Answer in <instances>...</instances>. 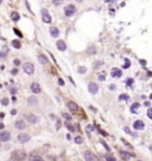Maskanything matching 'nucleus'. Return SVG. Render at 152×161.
Returning <instances> with one entry per match:
<instances>
[{
	"label": "nucleus",
	"mask_w": 152,
	"mask_h": 161,
	"mask_svg": "<svg viewBox=\"0 0 152 161\" xmlns=\"http://www.w3.org/2000/svg\"><path fill=\"white\" fill-rule=\"evenodd\" d=\"M26 153L24 150H14L11 155V159L13 161H24L26 159Z\"/></svg>",
	"instance_id": "f257e3e1"
},
{
	"label": "nucleus",
	"mask_w": 152,
	"mask_h": 161,
	"mask_svg": "<svg viewBox=\"0 0 152 161\" xmlns=\"http://www.w3.org/2000/svg\"><path fill=\"white\" fill-rule=\"evenodd\" d=\"M23 69H24V72H25L26 74L31 75V74H33V72H35V66H33L32 63H30V62H26V63L23 64Z\"/></svg>",
	"instance_id": "f03ea898"
},
{
	"label": "nucleus",
	"mask_w": 152,
	"mask_h": 161,
	"mask_svg": "<svg viewBox=\"0 0 152 161\" xmlns=\"http://www.w3.org/2000/svg\"><path fill=\"white\" fill-rule=\"evenodd\" d=\"M64 13H65L67 17H71V16H74V15L76 13V7H75L74 5H68V6L65 7Z\"/></svg>",
	"instance_id": "7ed1b4c3"
},
{
	"label": "nucleus",
	"mask_w": 152,
	"mask_h": 161,
	"mask_svg": "<svg viewBox=\"0 0 152 161\" xmlns=\"http://www.w3.org/2000/svg\"><path fill=\"white\" fill-rule=\"evenodd\" d=\"M17 138H18L19 143H26L27 141H30V135L26 132H23V134H19Z\"/></svg>",
	"instance_id": "20e7f679"
},
{
	"label": "nucleus",
	"mask_w": 152,
	"mask_h": 161,
	"mask_svg": "<svg viewBox=\"0 0 152 161\" xmlns=\"http://www.w3.org/2000/svg\"><path fill=\"white\" fill-rule=\"evenodd\" d=\"M11 140V134L9 131H1L0 132V141L1 142H7Z\"/></svg>",
	"instance_id": "39448f33"
},
{
	"label": "nucleus",
	"mask_w": 152,
	"mask_h": 161,
	"mask_svg": "<svg viewBox=\"0 0 152 161\" xmlns=\"http://www.w3.org/2000/svg\"><path fill=\"white\" fill-rule=\"evenodd\" d=\"M85 159H86V161H98L96 156L92 151H89V150H86L85 151Z\"/></svg>",
	"instance_id": "423d86ee"
},
{
	"label": "nucleus",
	"mask_w": 152,
	"mask_h": 161,
	"mask_svg": "<svg viewBox=\"0 0 152 161\" xmlns=\"http://www.w3.org/2000/svg\"><path fill=\"white\" fill-rule=\"evenodd\" d=\"M88 91L92 93V94H96L99 92V86L95 84V83H90L88 85Z\"/></svg>",
	"instance_id": "0eeeda50"
},
{
	"label": "nucleus",
	"mask_w": 152,
	"mask_h": 161,
	"mask_svg": "<svg viewBox=\"0 0 152 161\" xmlns=\"http://www.w3.org/2000/svg\"><path fill=\"white\" fill-rule=\"evenodd\" d=\"M42 15H43V16H42V19H43L44 23H51V16L48 13L46 10L43 9V10H42Z\"/></svg>",
	"instance_id": "6e6552de"
},
{
	"label": "nucleus",
	"mask_w": 152,
	"mask_h": 161,
	"mask_svg": "<svg viewBox=\"0 0 152 161\" xmlns=\"http://www.w3.org/2000/svg\"><path fill=\"white\" fill-rule=\"evenodd\" d=\"M26 121L30 123V124H36L38 122V117L36 115H32V113H29L26 115Z\"/></svg>",
	"instance_id": "1a4fd4ad"
},
{
	"label": "nucleus",
	"mask_w": 152,
	"mask_h": 161,
	"mask_svg": "<svg viewBox=\"0 0 152 161\" xmlns=\"http://www.w3.org/2000/svg\"><path fill=\"white\" fill-rule=\"evenodd\" d=\"M133 128H134L135 130H144L145 124H144V122H143V121L138 119V121H135V122L133 123Z\"/></svg>",
	"instance_id": "9d476101"
},
{
	"label": "nucleus",
	"mask_w": 152,
	"mask_h": 161,
	"mask_svg": "<svg viewBox=\"0 0 152 161\" xmlns=\"http://www.w3.org/2000/svg\"><path fill=\"white\" fill-rule=\"evenodd\" d=\"M67 106H68V109L70 110V111H72V112H76L79 110V105L76 104L75 102H68L67 103Z\"/></svg>",
	"instance_id": "9b49d317"
},
{
	"label": "nucleus",
	"mask_w": 152,
	"mask_h": 161,
	"mask_svg": "<svg viewBox=\"0 0 152 161\" xmlns=\"http://www.w3.org/2000/svg\"><path fill=\"white\" fill-rule=\"evenodd\" d=\"M30 88H31V91H32L35 94L40 93V86H39L37 83H32V84H31V86H30Z\"/></svg>",
	"instance_id": "f8f14e48"
},
{
	"label": "nucleus",
	"mask_w": 152,
	"mask_h": 161,
	"mask_svg": "<svg viewBox=\"0 0 152 161\" xmlns=\"http://www.w3.org/2000/svg\"><path fill=\"white\" fill-rule=\"evenodd\" d=\"M14 127H16V129L23 130V129L26 128V124H25V122H24L23 119H19V121H17V122L14 123Z\"/></svg>",
	"instance_id": "ddd939ff"
},
{
	"label": "nucleus",
	"mask_w": 152,
	"mask_h": 161,
	"mask_svg": "<svg viewBox=\"0 0 152 161\" xmlns=\"http://www.w3.org/2000/svg\"><path fill=\"white\" fill-rule=\"evenodd\" d=\"M111 75H112L113 78H120V76L122 75V72H121L119 68H113V69L111 70Z\"/></svg>",
	"instance_id": "4468645a"
},
{
	"label": "nucleus",
	"mask_w": 152,
	"mask_h": 161,
	"mask_svg": "<svg viewBox=\"0 0 152 161\" xmlns=\"http://www.w3.org/2000/svg\"><path fill=\"white\" fill-rule=\"evenodd\" d=\"M56 45H57V49L58 50H61V51H64L65 49H67V44H65V42L64 41H57V43H56Z\"/></svg>",
	"instance_id": "2eb2a0df"
},
{
	"label": "nucleus",
	"mask_w": 152,
	"mask_h": 161,
	"mask_svg": "<svg viewBox=\"0 0 152 161\" xmlns=\"http://www.w3.org/2000/svg\"><path fill=\"white\" fill-rule=\"evenodd\" d=\"M139 107H140V104H139V103H133V104L131 105V107H130V111H131L132 113H137V112L139 111Z\"/></svg>",
	"instance_id": "dca6fc26"
},
{
	"label": "nucleus",
	"mask_w": 152,
	"mask_h": 161,
	"mask_svg": "<svg viewBox=\"0 0 152 161\" xmlns=\"http://www.w3.org/2000/svg\"><path fill=\"white\" fill-rule=\"evenodd\" d=\"M50 35H51L52 37H55V38H57V37L59 36V30H58L57 28H55V26H52V28H50Z\"/></svg>",
	"instance_id": "f3484780"
},
{
	"label": "nucleus",
	"mask_w": 152,
	"mask_h": 161,
	"mask_svg": "<svg viewBox=\"0 0 152 161\" xmlns=\"http://www.w3.org/2000/svg\"><path fill=\"white\" fill-rule=\"evenodd\" d=\"M120 156H121V159L125 160V161H127V160L131 159V154H130L128 151H125V150H120Z\"/></svg>",
	"instance_id": "a211bd4d"
},
{
	"label": "nucleus",
	"mask_w": 152,
	"mask_h": 161,
	"mask_svg": "<svg viewBox=\"0 0 152 161\" xmlns=\"http://www.w3.org/2000/svg\"><path fill=\"white\" fill-rule=\"evenodd\" d=\"M37 103H38V100H37V98H36L35 96H31V97L27 99V104H29L30 106H35V105H37Z\"/></svg>",
	"instance_id": "6ab92c4d"
},
{
	"label": "nucleus",
	"mask_w": 152,
	"mask_h": 161,
	"mask_svg": "<svg viewBox=\"0 0 152 161\" xmlns=\"http://www.w3.org/2000/svg\"><path fill=\"white\" fill-rule=\"evenodd\" d=\"M11 19H12L13 22H18V20L20 19L19 13H18V12H12V13H11Z\"/></svg>",
	"instance_id": "aec40b11"
},
{
	"label": "nucleus",
	"mask_w": 152,
	"mask_h": 161,
	"mask_svg": "<svg viewBox=\"0 0 152 161\" xmlns=\"http://www.w3.org/2000/svg\"><path fill=\"white\" fill-rule=\"evenodd\" d=\"M38 61H39L42 64H46V63H48V57L44 56V55H39V56H38Z\"/></svg>",
	"instance_id": "412c9836"
},
{
	"label": "nucleus",
	"mask_w": 152,
	"mask_h": 161,
	"mask_svg": "<svg viewBox=\"0 0 152 161\" xmlns=\"http://www.w3.org/2000/svg\"><path fill=\"white\" fill-rule=\"evenodd\" d=\"M12 45H13V48H16V49H20V48H22V43H20L18 39H13V41H12Z\"/></svg>",
	"instance_id": "4be33fe9"
},
{
	"label": "nucleus",
	"mask_w": 152,
	"mask_h": 161,
	"mask_svg": "<svg viewBox=\"0 0 152 161\" xmlns=\"http://www.w3.org/2000/svg\"><path fill=\"white\" fill-rule=\"evenodd\" d=\"M74 141H75L76 144H82V143H83V138H82L81 136H75Z\"/></svg>",
	"instance_id": "5701e85b"
},
{
	"label": "nucleus",
	"mask_w": 152,
	"mask_h": 161,
	"mask_svg": "<svg viewBox=\"0 0 152 161\" xmlns=\"http://www.w3.org/2000/svg\"><path fill=\"white\" fill-rule=\"evenodd\" d=\"M64 125H65V128H68V129H69V130H70L71 132H74V131H75V128H74V127H72V125H71V124L69 123V121H65Z\"/></svg>",
	"instance_id": "b1692460"
},
{
	"label": "nucleus",
	"mask_w": 152,
	"mask_h": 161,
	"mask_svg": "<svg viewBox=\"0 0 152 161\" xmlns=\"http://www.w3.org/2000/svg\"><path fill=\"white\" fill-rule=\"evenodd\" d=\"M105 159H106V161H116V160H115V157H114L112 154H109V153L105 155Z\"/></svg>",
	"instance_id": "393cba45"
},
{
	"label": "nucleus",
	"mask_w": 152,
	"mask_h": 161,
	"mask_svg": "<svg viewBox=\"0 0 152 161\" xmlns=\"http://www.w3.org/2000/svg\"><path fill=\"white\" fill-rule=\"evenodd\" d=\"M6 56H7V48L4 47V50L0 51V57H1V59H5Z\"/></svg>",
	"instance_id": "a878e982"
},
{
	"label": "nucleus",
	"mask_w": 152,
	"mask_h": 161,
	"mask_svg": "<svg viewBox=\"0 0 152 161\" xmlns=\"http://www.w3.org/2000/svg\"><path fill=\"white\" fill-rule=\"evenodd\" d=\"M98 79L100 80V81H105V79H106V73H105V72L100 73V74L98 75Z\"/></svg>",
	"instance_id": "bb28decb"
},
{
	"label": "nucleus",
	"mask_w": 152,
	"mask_h": 161,
	"mask_svg": "<svg viewBox=\"0 0 152 161\" xmlns=\"http://www.w3.org/2000/svg\"><path fill=\"white\" fill-rule=\"evenodd\" d=\"M100 143H101V144H102V146L106 148V150H107V151H111V148H109V146H108V144H107V143H106L103 140H100Z\"/></svg>",
	"instance_id": "cd10ccee"
},
{
	"label": "nucleus",
	"mask_w": 152,
	"mask_h": 161,
	"mask_svg": "<svg viewBox=\"0 0 152 161\" xmlns=\"http://www.w3.org/2000/svg\"><path fill=\"white\" fill-rule=\"evenodd\" d=\"M77 70H79V73H80V74H85V73L87 72V68H86V67H83V66H80Z\"/></svg>",
	"instance_id": "c85d7f7f"
},
{
	"label": "nucleus",
	"mask_w": 152,
	"mask_h": 161,
	"mask_svg": "<svg viewBox=\"0 0 152 161\" xmlns=\"http://www.w3.org/2000/svg\"><path fill=\"white\" fill-rule=\"evenodd\" d=\"M130 99V97L127 96V94H121V96H119V100L121 102V100H128Z\"/></svg>",
	"instance_id": "c756f323"
},
{
	"label": "nucleus",
	"mask_w": 152,
	"mask_h": 161,
	"mask_svg": "<svg viewBox=\"0 0 152 161\" xmlns=\"http://www.w3.org/2000/svg\"><path fill=\"white\" fill-rule=\"evenodd\" d=\"M130 66H131V62L126 59V60H125V64L122 66V68H124V69H127V68H130Z\"/></svg>",
	"instance_id": "7c9ffc66"
},
{
	"label": "nucleus",
	"mask_w": 152,
	"mask_h": 161,
	"mask_svg": "<svg viewBox=\"0 0 152 161\" xmlns=\"http://www.w3.org/2000/svg\"><path fill=\"white\" fill-rule=\"evenodd\" d=\"M62 117H63L65 121H71V118H72V117H71L70 115H68V113H62Z\"/></svg>",
	"instance_id": "2f4dec72"
},
{
	"label": "nucleus",
	"mask_w": 152,
	"mask_h": 161,
	"mask_svg": "<svg viewBox=\"0 0 152 161\" xmlns=\"http://www.w3.org/2000/svg\"><path fill=\"white\" fill-rule=\"evenodd\" d=\"M62 3H63V0H52V4H54L55 6H59Z\"/></svg>",
	"instance_id": "473e14b6"
},
{
	"label": "nucleus",
	"mask_w": 152,
	"mask_h": 161,
	"mask_svg": "<svg viewBox=\"0 0 152 161\" xmlns=\"http://www.w3.org/2000/svg\"><path fill=\"white\" fill-rule=\"evenodd\" d=\"M9 103H10V102H9V99H7V98H4V99L1 100V105H4V106H7V105H9Z\"/></svg>",
	"instance_id": "72a5a7b5"
},
{
	"label": "nucleus",
	"mask_w": 152,
	"mask_h": 161,
	"mask_svg": "<svg viewBox=\"0 0 152 161\" xmlns=\"http://www.w3.org/2000/svg\"><path fill=\"white\" fill-rule=\"evenodd\" d=\"M126 85H127V86H132V85H133V79H131V78L127 79V80H126Z\"/></svg>",
	"instance_id": "f704fd0d"
},
{
	"label": "nucleus",
	"mask_w": 152,
	"mask_h": 161,
	"mask_svg": "<svg viewBox=\"0 0 152 161\" xmlns=\"http://www.w3.org/2000/svg\"><path fill=\"white\" fill-rule=\"evenodd\" d=\"M32 161H44L40 156H32Z\"/></svg>",
	"instance_id": "c9c22d12"
},
{
	"label": "nucleus",
	"mask_w": 152,
	"mask_h": 161,
	"mask_svg": "<svg viewBox=\"0 0 152 161\" xmlns=\"http://www.w3.org/2000/svg\"><path fill=\"white\" fill-rule=\"evenodd\" d=\"M98 130H99V132H100V134H101L102 136H108V134H107L106 131H103V130H101L100 128H98Z\"/></svg>",
	"instance_id": "e433bc0d"
},
{
	"label": "nucleus",
	"mask_w": 152,
	"mask_h": 161,
	"mask_svg": "<svg viewBox=\"0 0 152 161\" xmlns=\"http://www.w3.org/2000/svg\"><path fill=\"white\" fill-rule=\"evenodd\" d=\"M147 117L152 119V109H148L147 110Z\"/></svg>",
	"instance_id": "4c0bfd02"
},
{
	"label": "nucleus",
	"mask_w": 152,
	"mask_h": 161,
	"mask_svg": "<svg viewBox=\"0 0 152 161\" xmlns=\"http://www.w3.org/2000/svg\"><path fill=\"white\" fill-rule=\"evenodd\" d=\"M58 85H59V86H64V81H63L61 78H58Z\"/></svg>",
	"instance_id": "58836bf2"
},
{
	"label": "nucleus",
	"mask_w": 152,
	"mask_h": 161,
	"mask_svg": "<svg viewBox=\"0 0 152 161\" xmlns=\"http://www.w3.org/2000/svg\"><path fill=\"white\" fill-rule=\"evenodd\" d=\"M14 32H16V35H17V36H19V37H23V35H22V32H20V31H18L17 29H14Z\"/></svg>",
	"instance_id": "ea45409f"
},
{
	"label": "nucleus",
	"mask_w": 152,
	"mask_h": 161,
	"mask_svg": "<svg viewBox=\"0 0 152 161\" xmlns=\"http://www.w3.org/2000/svg\"><path fill=\"white\" fill-rule=\"evenodd\" d=\"M124 130H125V131H126V132H127V134H128V135H133V134H132V132H131V130H130V129H128V128H127V127H125V128H124Z\"/></svg>",
	"instance_id": "a19ab883"
},
{
	"label": "nucleus",
	"mask_w": 152,
	"mask_h": 161,
	"mask_svg": "<svg viewBox=\"0 0 152 161\" xmlns=\"http://www.w3.org/2000/svg\"><path fill=\"white\" fill-rule=\"evenodd\" d=\"M93 48H94V47H90V49L88 50V53H89V54H94V53L96 51V50H95V49H93Z\"/></svg>",
	"instance_id": "79ce46f5"
},
{
	"label": "nucleus",
	"mask_w": 152,
	"mask_h": 161,
	"mask_svg": "<svg viewBox=\"0 0 152 161\" xmlns=\"http://www.w3.org/2000/svg\"><path fill=\"white\" fill-rule=\"evenodd\" d=\"M59 128H61V121H59V119H57V124H56V129L58 130Z\"/></svg>",
	"instance_id": "37998d69"
},
{
	"label": "nucleus",
	"mask_w": 152,
	"mask_h": 161,
	"mask_svg": "<svg viewBox=\"0 0 152 161\" xmlns=\"http://www.w3.org/2000/svg\"><path fill=\"white\" fill-rule=\"evenodd\" d=\"M93 129H94V127H93V125H88V127H87V131H88V132H89V131H92Z\"/></svg>",
	"instance_id": "c03bdc74"
},
{
	"label": "nucleus",
	"mask_w": 152,
	"mask_h": 161,
	"mask_svg": "<svg viewBox=\"0 0 152 161\" xmlns=\"http://www.w3.org/2000/svg\"><path fill=\"white\" fill-rule=\"evenodd\" d=\"M13 63H14L16 66H19V64H20V61H19V60H14V61H13Z\"/></svg>",
	"instance_id": "a18cd8bd"
},
{
	"label": "nucleus",
	"mask_w": 152,
	"mask_h": 161,
	"mask_svg": "<svg viewBox=\"0 0 152 161\" xmlns=\"http://www.w3.org/2000/svg\"><path fill=\"white\" fill-rule=\"evenodd\" d=\"M100 64H102V62H95L94 63V68H96V66H100Z\"/></svg>",
	"instance_id": "49530a36"
},
{
	"label": "nucleus",
	"mask_w": 152,
	"mask_h": 161,
	"mask_svg": "<svg viewBox=\"0 0 152 161\" xmlns=\"http://www.w3.org/2000/svg\"><path fill=\"white\" fill-rule=\"evenodd\" d=\"M17 72H18V70H17V68L12 69V74H13V75H16V74H17Z\"/></svg>",
	"instance_id": "de8ad7c7"
},
{
	"label": "nucleus",
	"mask_w": 152,
	"mask_h": 161,
	"mask_svg": "<svg viewBox=\"0 0 152 161\" xmlns=\"http://www.w3.org/2000/svg\"><path fill=\"white\" fill-rule=\"evenodd\" d=\"M109 88H111L112 91H114V90H115V85H111V86H109Z\"/></svg>",
	"instance_id": "09e8293b"
},
{
	"label": "nucleus",
	"mask_w": 152,
	"mask_h": 161,
	"mask_svg": "<svg viewBox=\"0 0 152 161\" xmlns=\"http://www.w3.org/2000/svg\"><path fill=\"white\" fill-rule=\"evenodd\" d=\"M16 92H17V90H16V88H11V93H12V94H14Z\"/></svg>",
	"instance_id": "8fccbe9b"
},
{
	"label": "nucleus",
	"mask_w": 152,
	"mask_h": 161,
	"mask_svg": "<svg viewBox=\"0 0 152 161\" xmlns=\"http://www.w3.org/2000/svg\"><path fill=\"white\" fill-rule=\"evenodd\" d=\"M4 127H5V125H4V123H0V130H3V129H4Z\"/></svg>",
	"instance_id": "3c124183"
},
{
	"label": "nucleus",
	"mask_w": 152,
	"mask_h": 161,
	"mask_svg": "<svg viewBox=\"0 0 152 161\" xmlns=\"http://www.w3.org/2000/svg\"><path fill=\"white\" fill-rule=\"evenodd\" d=\"M16 113H17V110H12V111H11V115H13V116H14Z\"/></svg>",
	"instance_id": "603ef678"
},
{
	"label": "nucleus",
	"mask_w": 152,
	"mask_h": 161,
	"mask_svg": "<svg viewBox=\"0 0 152 161\" xmlns=\"http://www.w3.org/2000/svg\"><path fill=\"white\" fill-rule=\"evenodd\" d=\"M5 117V113L4 112H0V118H4Z\"/></svg>",
	"instance_id": "864d4df0"
},
{
	"label": "nucleus",
	"mask_w": 152,
	"mask_h": 161,
	"mask_svg": "<svg viewBox=\"0 0 152 161\" xmlns=\"http://www.w3.org/2000/svg\"><path fill=\"white\" fill-rule=\"evenodd\" d=\"M140 63H141V64H143V66H145V63H146V62H145V61H144V60H140Z\"/></svg>",
	"instance_id": "5fc2aeb1"
},
{
	"label": "nucleus",
	"mask_w": 152,
	"mask_h": 161,
	"mask_svg": "<svg viewBox=\"0 0 152 161\" xmlns=\"http://www.w3.org/2000/svg\"><path fill=\"white\" fill-rule=\"evenodd\" d=\"M150 150H151V151H152V144H151V146H150Z\"/></svg>",
	"instance_id": "6e6d98bb"
},
{
	"label": "nucleus",
	"mask_w": 152,
	"mask_h": 161,
	"mask_svg": "<svg viewBox=\"0 0 152 161\" xmlns=\"http://www.w3.org/2000/svg\"><path fill=\"white\" fill-rule=\"evenodd\" d=\"M150 99H152V94H151V96H150Z\"/></svg>",
	"instance_id": "4d7b16f0"
},
{
	"label": "nucleus",
	"mask_w": 152,
	"mask_h": 161,
	"mask_svg": "<svg viewBox=\"0 0 152 161\" xmlns=\"http://www.w3.org/2000/svg\"><path fill=\"white\" fill-rule=\"evenodd\" d=\"M77 1H80V3H81V1H83V0H77Z\"/></svg>",
	"instance_id": "13d9d810"
},
{
	"label": "nucleus",
	"mask_w": 152,
	"mask_h": 161,
	"mask_svg": "<svg viewBox=\"0 0 152 161\" xmlns=\"http://www.w3.org/2000/svg\"><path fill=\"white\" fill-rule=\"evenodd\" d=\"M1 3H3V0H0V4H1Z\"/></svg>",
	"instance_id": "bf43d9fd"
},
{
	"label": "nucleus",
	"mask_w": 152,
	"mask_h": 161,
	"mask_svg": "<svg viewBox=\"0 0 152 161\" xmlns=\"http://www.w3.org/2000/svg\"><path fill=\"white\" fill-rule=\"evenodd\" d=\"M7 161H13V160H12V159H11V160H7Z\"/></svg>",
	"instance_id": "052dcab7"
}]
</instances>
